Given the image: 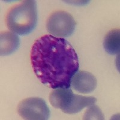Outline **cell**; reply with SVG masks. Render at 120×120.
I'll use <instances>...</instances> for the list:
<instances>
[{
    "label": "cell",
    "mask_w": 120,
    "mask_h": 120,
    "mask_svg": "<svg viewBox=\"0 0 120 120\" xmlns=\"http://www.w3.org/2000/svg\"><path fill=\"white\" fill-rule=\"evenodd\" d=\"M31 63L34 73L43 85L52 89L69 88L79 67L78 55L64 38L45 35L34 43Z\"/></svg>",
    "instance_id": "obj_1"
},
{
    "label": "cell",
    "mask_w": 120,
    "mask_h": 120,
    "mask_svg": "<svg viewBox=\"0 0 120 120\" xmlns=\"http://www.w3.org/2000/svg\"><path fill=\"white\" fill-rule=\"evenodd\" d=\"M38 14L36 2L23 1L8 10L6 17L7 28L20 36L30 34L37 26Z\"/></svg>",
    "instance_id": "obj_2"
},
{
    "label": "cell",
    "mask_w": 120,
    "mask_h": 120,
    "mask_svg": "<svg viewBox=\"0 0 120 120\" xmlns=\"http://www.w3.org/2000/svg\"><path fill=\"white\" fill-rule=\"evenodd\" d=\"M76 27L73 17L65 11L52 13L46 22L48 31L52 36L58 38H65L71 36Z\"/></svg>",
    "instance_id": "obj_3"
},
{
    "label": "cell",
    "mask_w": 120,
    "mask_h": 120,
    "mask_svg": "<svg viewBox=\"0 0 120 120\" xmlns=\"http://www.w3.org/2000/svg\"><path fill=\"white\" fill-rule=\"evenodd\" d=\"M19 115L25 120H46L50 116V110L46 101L39 97H30L19 103Z\"/></svg>",
    "instance_id": "obj_4"
},
{
    "label": "cell",
    "mask_w": 120,
    "mask_h": 120,
    "mask_svg": "<svg viewBox=\"0 0 120 120\" xmlns=\"http://www.w3.org/2000/svg\"><path fill=\"white\" fill-rule=\"evenodd\" d=\"M71 86L76 91L83 94L91 93L97 87V81L93 74L86 71L76 72L71 79Z\"/></svg>",
    "instance_id": "obj_5"
},
{
    "label": "cell",
    "mask_w": 120,
    "mask_h": 120,
    "mask_svg": "<svg viewBox=\"0 0 120 120\" xmlns=\"http://www.w3.org/2000/svg\"><path fill=\"white\" fill-rule=\"evenodd\" d=\"M96 101V97H86L73 93L70 97L67 106L62 111L67 114H75L82 111L83 108L94 105Z\"/></svg>",
    "instance_id": "obj_6"
},
{
    "label": "cell",
    "mask_w": 120,
    "mask_h": 120,
    "mask_svg": "<svg viewBox=\"0 0 120 120\" xmlns=\"http://www.w3.org/2000/svg\"><path fill=\"white\" fill-rule=\"evenodd\" d=\"M20 45V38L11 32H3L0 37L1 56L10 55L16 51Z\"/></svg>",
    "instance_id": "obj_7"
},
{
    "label": "cell",
    "mask_w": 120,
    "mask_h": 120,
    "mask_svg": "<svg viewBox=\"0 0 120 120\" xmlns=\"http://www.w3.org/2000/svg\"><path fill=\"white\" fill-rule=\"evenodd\" d=\"M73 93L72 90L70 88L54 89L49 95V101L52 106L61 109L63 111L67 106L70 97Z\"/></svg>",
    "instance_id": "obj_8"
},
{
    "label": "cell",
    "mask_w": 120,
    "mask_h": 120,
    "mask_svg": "<svg viewBox=\"0 0 120 120\" xmlns=\"http://www.w3.org/2000/svg\"><path fill=\"white\" fill-rule=\"evenodd\" d=\"M103 47L107 53L110 55L117 54L120 48V32L118 28L108 32L103 40Z\"/></svg>",
    "instance_id": "obj_9"
},
{
    "label": "cell",
    "mask_w": 120,
    "mask_h": 120,
    "mask_svg": "<svg viewBox=\"0 0 120 120\" xmlns=\"http://www.w3.org/2000/svg\"><path fill=\"white\" fill-rule=\"evenodd\" d=\"M83 120H104V115L97 106L91 105L85 112Z\"/></svg>",
    "instance_id": "obj_10"
}]
</instances>
